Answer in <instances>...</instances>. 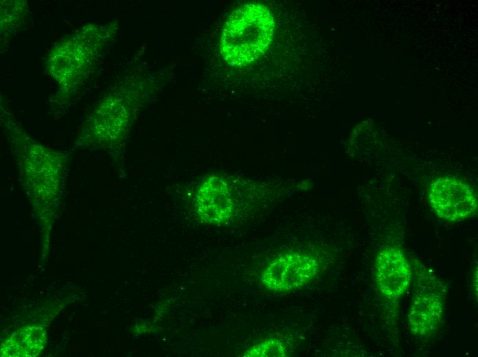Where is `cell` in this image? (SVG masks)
I'll return each instance as SVG.
<instances>
[{"instance_id":"cell-1","label":"cell","mask_w":478,"mask_h":357,"mask_svg":"<svg viewBox=\"0 0 478 357\" xmlns=\"http://www.w3.org/2000/svg\"><path fill=\"white\" fill-rule=\"evenodd\" d=\"M274 25L272 13L264 5L251 3L234 10L220 40L224 59L232 66L242 67L262 56L272 40Z\"/></svg>"},{"instance_id":"cell-2","label":"cell","mask_w":478,"mask_h":357,"mask_svg":"<svg viewBox=\"0 0 478 357\" xmlns=\"http://www.w3.org/2000/svg\"><path fill=\"white\" fill-rule=\"evenodd\" d=\"M319 260L308 253L286 252L276 256L263 270L262 284L276 292L301 288L312 280L320 270Z\"/></svg>"},{"instance_id":"cell-3","label":"cell","mask_w":478,"mask_h":357,"mask_svg":"<svg viewBox=\"0 0 478 357\" xmlns=\"http://www.w3.org/2000/svg\"><path fill=\"white\" fill-rule=\"evenodd\" d=\"M427 197L433 211L449 222L465 220L477 209L474 190L465 182L453 177L440 176L432 181Z\"/></svg>"},{"instance_id":"cell-4","label":"cell","mask_w":478,"mask_h":357,"mask_svg":"<svg viewBox=\"0 0 478 357\" xmlns=\"http://www.w3.org/2000/svg\"><path fill=\"white\" fill-rule=\"evenodd\" d=\"M376 281L378 290L389 299H396L411 283L412 272L404 253L396 247H387L376 256Z\"/></svg>"},{"instance_id":"cell-5","label":"cell","mask_w":478,"mask_h":357,"mask_svg":"<svg viewBox=\"0 0 478 357\" xmlns=\"http://www.w3.org/2000/svg\"><path fill=\"white\" fill-rule=\"evenodd\" d=\"M443 316L441 296L436 292L423 290L411 300L407 316L409 327L415 336L426 337L437 330Z\"/></svg>"},{"instance_id":"cell-6","label":"cell","mask_w":478,"mask_h":357,"mask_svg":"<svg viewBox=\"0 0 478 357\" xmlns=\"http://www.w3.org/2000/svg\"><path fill=\"white\" fill-rule=\"evenodd\" d=\"M45 330L40 325H27L10 336L1 347V356L30 357L38 356L46 343Z\"/></svg>"},{"instance_id":"cell-7","label":"cell","mask_w":478,"mask_h":357,"mask_svg":"<svg viewBox=\"0 0 478 357\" xmlns=\"http://www.w3.org/2000/svg\"><path fill=\"white\" fill-rule=\"evenodd\" d=\"M287 356L286 344L277 338L262 341L247 350L244 356L247 357H284Z\"/></svg>"}]
</instances>
